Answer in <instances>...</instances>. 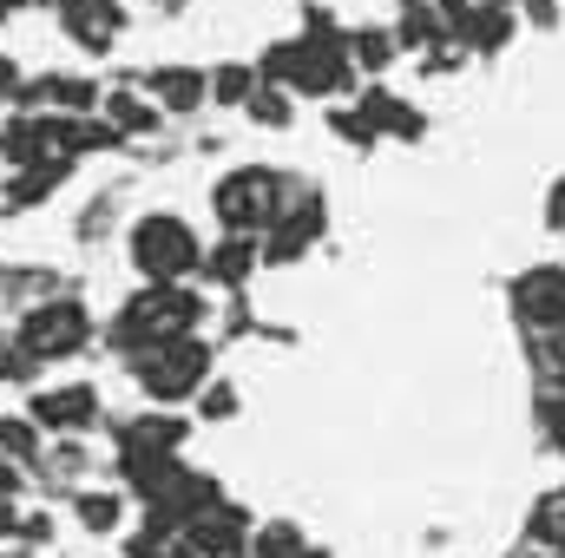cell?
Wrapping results in <instances>:
<instances>
[{"instance_id": "obj_10", "label": "cell", "mask_w": 565, "mask_h": 558, "mask_svg": "<svg viewBox=\"0 0 565 558\" xmlns=\"http://www.w3.org/2000/svg\"><path fill=\"white\" fill-rule=\"evenodd\" d=\"M93 420H99V388L93 382H66V388L33 395V427H46V433H79Z\"/></svg>"}, {"instance_id": "obj_11", "label": "cell", "mask_w": 565, "mask_h": 558, "mask_svg": "<svg viewBox=\"0 0 565 558\" xmlns=\"http://www.w3.org/2000/svg\"><path fill=\"white\" fill-rule=\"evenodd\" d=\"M513 13H520V7H473V0H467L447 26H454L460 53H480V60H487V53H500V46L513 40V26H520Z\"/></svg>"}, {"instance_id": "obj_20", "label": "cell", "mask_w": 565, "mask_h": 558, "mask_svg": "<svg viewBox=\"0 0 565 558\" xmlns=\"http://www.w3.org/2000/svg\"><path fill=\"white\" fill-rule=\"evenodd\" d=\"M106 126H113L119 139L158 132V99H139V93H113V99H106Z\"/></svg>"}, {"instance_id": "obj_38", "label": "cell", "mask_w": 565, "mask_h": 558, "mask_svg": "<svg viewBox=\"0 0 565 558\" xmlns=\"http://www.w3.org/2000/svg\"><path fill=\"white\" fill-rule=\"evenodd\" d=\"M473 7H520V0H473Z\"/></svg>"}, {"instance_id": "obj_6", "label": "cell", "mask_w": 565, "mask_h": 558, "mask_svg": "<svg viewBox=\"0 0 565 558\" xmlns=\"http://www.w3.org/2000/svg\"><path fill=\"white\" fill-rule=\"evenodd\" d=\"M86 342H93V315H86V302H73V296L33 302V309L20 315V348H26L33 362H66V355H79Z\"/></svg>"}, {"instance_id": "obj_30", "label": "cell", "mask_w": 565, "mask_h": 558, "mask_svg": "<svg viewBox=\"0 0 565 558\" xmlns=\"http://www.w3.org/2000/svg\"><path fill=\"white\" fill-rule=\"evenodd\" d=\"M33 368H40V362L20 348V335H13V342H0V382H33Z\"/></svg>"}, {"instance_id": "obj_36", "label": "cell", "mask_w": 565, "mask_h": 558, "mask_svg": "<svg viewBox=\"0 0 565 558\" xmlns=\"http://www.w3.org/2000/svg\"><path fill=\"white\" fill-rule=\"evenodd\" d=\"M13 7H33V0H0V20H7V13H13Z\"/></svg>"}, {"instance_id": "obj_3", "label": "cell", "mask_w": 565, "mask_h": 558, "mask_svg": "<svg viewBox=\"0 0 565 558\" xmlns=\"http://www.w3.org/2000/svg\"><path fill=\"white\" fill-rule=\"evenodd\" d=\"M289 178H282L277 164H237V171H224L217 178V191H211V211H217V224L231 230V237H270L277 230V217L289 211Z\"/></svg>"}, {"instance_id": "obj_13", "label": "cell", "mask_w": 565, "mask_h": 558, "mask_svg": "<svg viewBox=\"0 0 565 558\" xmlns=\"http://www.w3.org/2000/svg\"><path fill=\"white\" fill-rule=\"evenodd\" d=\"M178 447H184V420H171V415H145V420L119 427V466H132V460H178Z\"/></svg>"}, {"instance_id": "obj_7", "label": "cell", "mask_w": 565, "mask_h": 558, "mask_svg": "<svg viewBox=\"0 0 565 558\" xmlns=\"http://www.w3.org/2000/svg\"><path fill=\"white\" fill-rule=\"evenodd\" d=\"M53 13H60L66 40H73L79 53H93V60L126 40V7H119V0H53Z\"/></svg>"}, {"instance_id": "obj_26", "label": "cell", "mask_w": 565, "mask_h": 558, "mask_svg": "<svg viewBox=\"0 0 565 558\" xmlns=\"http://www.w3.org/2000/svg\"><path fill=\"white\" fill-rule=\"evenodd\" d=\"M79 526L86 533H113L119 526V493H79Z\"/></svg>"}, {"instance_id": "obj_39", "label": "cell", "mask_w": 565, "mask_h": 558, "mask_svg": "<svg viewBox=\"0 0 565 558\" xmlns=\"http://www.w3.org/2000/svg\"><path fill=\"white\" fill-rule=\"evenodd\" d=\"M0 158H7V119H0Z\"/></svg>"}, {"instance_id": "obj_15", "label": "cell", "mask_w": 565, "mask_h": 558, "mask_svg": "<svg viewBox=\"0 0 565 558\" xmlns=\"http://www.w3.org/2000/svg\"><path fill=\"white\" fill-rule=\"evenodd\" d=\"M33 106L66 112V119H86V112L106 106V99H99V86H93L86 73H46V79H33Z\"/></svg>"}, {"instance_id": "obj_24", "label": "cell", "mask_w": 565, "mask_h": 558, "mask_svg": "<svg viewBox=\"0 0 565 558\" xmlns=\"http://www.w3.org/2000/svg\"><path fill=\"white\" fill-rule=\"evenodd\" d=\"M289 99H296L289 86H270V79H264V86H257V99H250L244 112H250L257 126H270V132H282V126H289Z\"/></svg>"}, {"instance_id": "obj_23", "label": "cell", "mask_w": 565, "mask_h": 558, "mask_svg": "<svg viewBox=\"0 0 565 558\" xmlns=\"http://www.w3.org/2000/svg\"><path fill=\"white\" fill-rule=\"evenodd\" d=\"M526 539H533V546H546V552H565V493H553V500H540V506H533Z\"/></svg>"}, {"instance_id": "obj_29", "label": "cell", "mask_w": 565, "mask_h": 558, "mask_svg": "<svg viewBox=\"0 0 565 558\" xmlns=\"http://www.w3.org/2000/svg\"><path fill=\"white\" fill-rule=\"evenodd\" d=\"M198 415L204 420H231L237 415V388H231V382H211V388L198 395Z\"/></svg>"}, {"instance_id": "obj_19", "label": "cell", "mask_w": 565, "mask_h": 558, "mask_svg": "<svg viewBox=\"0 0 565 558\" xmlns=\"http://www.w3.org/2000/svg\"><path fill=\"white\" fill-rule=\"evenodd\" d=\"M349 53H355V73H369V79H375V73H388V66H395L402 40H395L388 26H355V33H349Z\"/></svg>"}, {"instance_id": "obj_34", "label": "cell", "mask_w": 565, "mask_h": 558, "mask_svg": "<svg viewBox=\"0 0 565 558\" xmlns=\"http://www.w3.org/2000/svg\"><path fill=\"white\" fill-rule=\"evenodd\" d=\"M20 533H26L33 546H46V539H53V519H20Z\"/></svg>"}, {"instance_id": "obj_35", "label": "cell", "mask_w": 565, "mask_h": 558, "mask_svg": "<svg viewBox=\"0 0 565 558\" xmlns=\"http://www.w3.org/2000/svg\"><path fill=\"white\" fill-rule=\"evenodd\" d=\"M520 7H526V13H533L540 26H553V0H520Z\"/></svg>"}, {"instance_id": "obj_25", "label": "cell", "mask_w": 565, "mask_h": 558, "mask_svg": "<svg viewBox=\"0 0 565 558\" xmlns=\"http://www.w3.org/2000/svg\"><path fill=\"white\" fill-rule=\"evenodd\" d=\"M250 558H309V546H302L296 526H264V533L250 539Z\"/></svg>"}, {"instance_id": "obj_28", "label": "cell", "mask_w": 565, "mask_h": 558, "mask_svg": "<svg viewBox=\"0 0 565 558\" xmlns=\"http://www.w3.org/2000/svg\"><path fill=\"white\" fill-rule=\"evenodd\" d=\"M0 106H33V79L20 73V60H0Z\"/></svg>"}, {"instance_id": "obj_9", "label": "cell", "mask_w": 565, "mask_h": 558, "mask_svg": "<svg viewBox=\"0 0 565 558\" xmlns=\"http://www.w3.org/2000/svg\"><path fill=\"white\" fill-rule=\"evenodd\" d=\"M322 224H329L322 191H296V197H289V211L277 217V230L264 237V257H270V264H296V257L322 237Z\"/></svg>"}, {"instance_id": "obj_1", "label": "cell", "mask_w": 565, "mask_h": 558, "mask_svg": "<svg viewBox=\"0 0 565 558\" xmlns=\"http://www.w3.org/2000/svg\"><path fill=\"white\" fill-rule=\"evenodd\" d=\"M257 73L270 86H289L302 99H335L355 86V53H349V33L342 40H316V33H296V40H277L264 46Z\"/></svg>"}, {"instance_id": "obj_2", "label": "cell", "mask_w": 565, "mask_h": 558, "mask_svg": "<svg viewBox=\"0 0 565 558\" xmlns=\"http://www.w3.org/2000/svg\"><path fill=\"white\" fill-rule=\"evenodd\" d=\"M204 322V296L184 289V282H145L139 296L119 309V322L106 329L119 355H145V348H164L178 335H191Z\"/></svg>"}, {"instance_id": "obj_22", "label": "cell", "mask_w": 565, "mask_h": 558, "mask_svg": "<svg viewBox=\"0 0 565 558\" xmlns=\"http://www.w3.org/2000/svg\"><path fill=\"white\" fill-rule=\"evenodd\" d=\"M66 171H73V164H26V171L13 178V191H7V204L20 211V204H40V197H53V191L66 184Z\"/></svg>"}, {"instance_id": "obj_17", "label": "cell", "mask_w": 565, "mask_h": 558, "mask_svg": "<svg viewBox=\"0 0 565 558\" xmlns=\"http://www.w3.org/2000/svg\"><path fill=\"white\" fill-rule=\"evenodd\" d=\"M355 106L369 112V126H375L382 139H422V132H427V126H422V112H415L408 99H395L388 86H369V93H362Z\"/></svg>"}, {"instance_id": "obj_5", "label": "cell", "mask_w": 565, "mask_h": 558, "mask_svg": "<svg viewBox=\"0 0 565 558\" xmlns=\"http://www.w3.org/2000/svg\"><path fill=\"white\" fill-rule=\"evenodd\" d=\"M132 382H139L151 401H191L211 388V348L198 335H178L164 348H145L132 355Z\"/></svg>"}, {"instance_id": "obj_31", "label": "cell", "mask_w": 565, "mask_h": 558, "mask_svg": "<svg viewBox=\"0 0 565 558\" xmlns=\"http://www.w3.org/2000/svg\"><path fill=\"white\" fill-rule=\"evenodd\" d=\"M0 453L33 460V420H0Z\"/></svg>"}, {"instance_id": "obj_4", "label": "cell", "mask_w": 565, "mask_h": 558, "mask_svg": "<svg viewBox=\"0 0 565 558\" xmlns=\"http://www.w3.org/2000/svg\"><path fill=\"white\" fill-rule=\"evenodd\" d=\"M126 250H132L145 282H184L191 270H204V244L178 211H145L126 237Z\"/></svg>"}, {"instance_id": "obj_14", "label": "cell", "mask_w": 565, "mask_h": 558, "mask_svg": "<svg viewBox=\"0 0 565 558\" xmlns=\"http://www.w3.org/2000/svg\"><path fill=\"white\" fill-rule=\"evenodd\" d=\"M145 99H158V112L184 119V112H198V106L211 99V79H204L198 66H151V73H145Z\"/></svg>"}, {"instance_id": "obj_8", "label": "cell", "mask_w": 565, "mask_h": 558, "mask_svg": "<svg viewBox=\"0 0 565 558\" xmlns=\"http://www.w3.org/2000/svg\"><path fill=\"white\" fill-rule=\"evenodd\" d=\"M513 315L533 335H559L565 329V270L559 264H540V270L513 277Z\"/></svg>"}, {"instance_id": "obj_37", "label": "cell", "mask_w": 565, "mask_h": 558, "mask_svg": "<svg viewBox=\"0 0 565 558\" xmlns=\"http://www.w3.org/2000/svg\"><path fill=\"white\" fill-rule=\"evenodd\" d=\"M520 558H559V552H546V546H533V552H520Z\"/></svg>"}, {"instance_id": "obj_33", "label": "cell", "mask_w": 565, "mask_h": 558, "mask_svg": "<svg viewBox=\"0 0 565 558\" xmlns=\"http://www.w3.org/2000/svg\"><path fill=\"white\" fill-rule=\"evenodd\" d=\"M546 224H553V230H565V178L546 191Z\"/></svg>"}, {"instance_id": "obj_40", "label": "cell", "mask_w": 565, "mask_h": 558, "mask_svg": "<svg viewBox=\"0 0 565 558\" xmlns=\"http://www.w3.org/2000/svg\"><path fill=\"white\" fill-rule=\"evenodd\" d=\"M151 7H184V0H151Z\"/></svg>"}, {"instance_id": "obj_18", "label": "cell", "mask_w": 565, "mask_h": 558, "mask_svg": "<svg viewBox=\"0 0 565 558\" xmlns=\"http://www.w3.org/2000/svg\"><path fill=\"white\" fill-rule=\"evenodd\" d=\"M395 40H402V46H415V53L447 46V40H454V26H447L440 0H408V7H402V20H395Z\"/></svg>"}, {"instance_id": "obj_32", "label": "cell", "mask_w": 565, "mask_h": 558, "mask_svg": "<svg viewBox=\"0 0 565 558\" xmlns=\"http://www.w3.org/2000/svg\"><path fill=\"white\" fill-rule=\"evenodd\" d=\"M540 415H546V433H553V447H559V453H565V401H559V395H553V401H546Z\"/></svg>"}, {"instance_id": "obj_27", "label": "cell", "mask_w": 565, "mask_h": 558, "mask_svg": "<svg viewBox=\"0 0 565 558\" xmlns=\"http://www.w3.org/2000/svg\"><path fill=\"white\" fill-rule=\"evenodd\" d=\"M329 126H335V139L362 144V151H369V144L382 139V132H375V126H369V112H362V106H335V112H329Z\"/></svg>"}, {"instance_id": "obj_12", "label": "cell", "mask_w": 565, "mask_h": 558, "mask_svg": "<svg viewBox=\"0 0 565 558\" xmlns=\"http://www.w3.org/2000/svg\"><path fill=\"white\" fill-rule=\"evenodd\" d=\"M184 539L204 558H250V519H244L237 506H211L204 519L184 526Z\"/></svg>"}, {"instance_id": "obj_21", "label": "cell", "mask_w": 565, "mask_h": 558, "mask_svg": "<svg viewBox=\"0 0 565 558\" xmlns=\"http://www.w3.org/2000/svg\"><path fill=\"white\" fill-rule=\"evenodd\" d=\"M257 86H264V73H257V66H237V60H224V66L211 73V99H217V106H250Z\"/></svg>"}, {"instance_id": "obj_16", "label": "cell", "mask_w": 565, "mask_h": 558, "mask_svg": "<svg viewBox=\"0 0 565 558\" xmlns=\"http://www.w3.org/2000/svg\"><path fill=\"white\" fill-rule=\"evenodd\" d=\"M257 257H264V244H257V237H231V230H224V244H217V250H204V277L217 282V289H244L250 270H257Z\"/></svg>"}]
</instances>
